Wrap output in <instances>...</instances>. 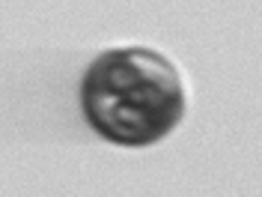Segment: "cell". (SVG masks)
Returning <instances> with one entry per match:
<instances>
[{
    "label": "cell",
    "mask_w": 262,
    "mask_h": 197,
    "mask_svg": "<svg viewBox=\"0 0 262 197\" xmlns=\"http://www.w3.org/2000/svg\"><path fill=\"white\" fill-rule=\"evenodd\" d=\"M83 111L104 137L143 147L182 120L185 93L179 72L158 51L116 48L90 66Z\"/></svg>",
    "instance_id": "cell-1"
}]
</instances>
